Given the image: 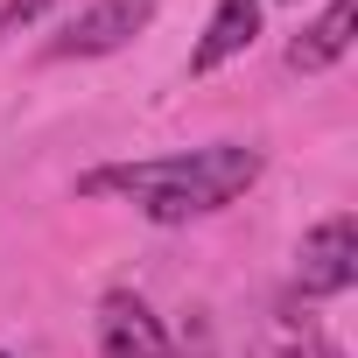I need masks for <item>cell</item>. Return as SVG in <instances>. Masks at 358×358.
<instances>
[{
    "label": "cell",
    "instance_id": "cell-7",
    "mask_svg": "<svg viewBox=\"0 0 358 358\" xmlns=\"http://www.w3.org/2000/svg\"><path fill=\"white\" fill-rule=\"evenodd\" d=\"M57 8V0H8V8H0V36H15V29H29V22H43Z\"/></svg>",
    "mask_w": 358,
    "mask_h": 358
},
{
    "label": "cell",
    "instance_id": "cell-4",
    "mask_svg": "<svg viewBox=\"0 0 358 358\" xmlns=\"http://www.w3.org/2000/svg\"><path fill=\"white\" fill-rule=\"evenodd\" d=\"M99 358H176V351L141 295H106L99 302Z\"/></svg>",
    "mask_w": 358,
    "mask_h": 358
},
{
    "label": "cell",
    "instance_id": "cell-2",
    "mask_svg": "<svg viewBox=\"0 0 358 358\" xmlns=\"http://www.w3.org/2000/svg\"><path fill=\"white\" fill-rule=\"evenodd\" d=\"M358 281V225H351V211H337V218H323L309 239H302V253H295V288L302 295H344Z\"/></svg>",
    "mask_w": 358,
    "mask_h": 358
},
{
    "label": "cell",
    "instance_id": "cell-6",
    "mask_svg": "<svg viewBox=\"0 0 358 358\" xmlns=\"http://www.w3.org/2000/svg\"><path fill=\"white\" fill-rule=\"evenodd\" d=\"M351 22H358V8H351V0H330V8L295 36V50H288V64L295 71H330L344 50H351Z\"/></svg>",
    "mask_w": 358,
    "mask_h": 358
},
{
    "label": "cell",
    "instance_id": "cell-8",
    "mask_svg": "<svg viewBox=\"0 0 358 358\" xmlns=\"http://www.w3.org/2000/svg\"><path fill=\"white\" fill-rule=\"evenodd\" d=\"M0 358H8V351H0Z\"/></svg>",
    "mask_w": 358,
    "mask_h": 358
},
{
    "label": "cell",
    "instance_id": "cell-3",
    "mask_svg": "<svg viewBox=\"0 0 358 358\" xmlns=\"http://www.w3.org/2000/svg\"><path fill=\"white\" fill-rule=\"evenodd\" d=\"M155 8H162V0H92V8L50 43V57H106V50L134 43L155 22Z\"/></svg>",
    "mask_w": 358,
    "mask_h": 358
},
{
    "label": "cell",
    "instance_id": "cell-5",
    "mask_svg": "<svg viewBox=\"0 0 358 358\" xmlns=\"http://www.w3.org/2000/svg\"><path fill=\"white\" fill-rule=\"evenodd\" d=\"M253 36H260V0H218V15H211L204 43L190 50V71L211 78L218 64H232L239 50H253Z\"/></svg>",
    "mask_w": 358,
    "mask_h": 358
},
{
    "label": "cell",
    "instance_id": "cell-1",
    "mask_svg": "<svg viewBox=\"0 0 358 358\" xmlns=\"http://www.w3.org/2000/svg\"><path fill=\"white\" fill-rule=\"evenodd\" d=\"M260 183V148L246 141H211V148H183V155H155V162H106L85 176V197H127L141 218L155 225H190L211 218L225 204H239Z\"/></svg>",
    "mask_w": 358,
    "mask_h": 358
}]
</instances>
